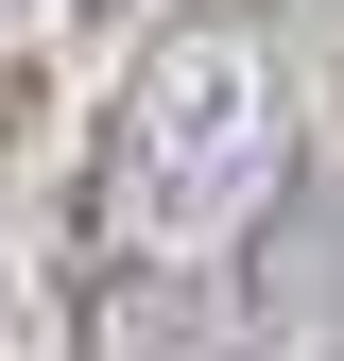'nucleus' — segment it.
<instances>
[{
  "mask_svg": "<svg viewBox=\"0 0 344 361\" xmlns=\"http://www.w3.org/2000/svg\"><path fill=\"white\" fill-rule=\"evenodd\" d=\"M258 155H276V69H258V35L241 18L138 35V69H121V104H104V224L190 241V224H224L258 190Z\"/></svg>",
  "mask_w": 344,
  "mask_h": 361,
  "instance_id": "f257e3e1",
  "label": "nucleus"
},
{
  "mask_svg": "<svg viewBox=\"0 0 344 361\" xmlns=\"http://www.w3.org/2000/svg\"><path fill=\"white\" fill-rule=\"evenodd\" d=\"M86 361H224V344H207L190 276H155V258H138V276H104V293H86Z\"/></svg>",
  "mask_w": 344,
  "mask_h": 361,
  "instance_id": "f03ea898",
  "label": "nucleus"
},
{
  "mask_svg": "<svg viewBox=\"0 0 344 361\" xmlns=\"http://www.w3.org/2000/svg\"><path fill=\"white\" fill-rule=\"evenodd\" d=\"M0 344H18V258H0Z\"/></svg>",
  "mask_w": 344,
  "mask_h": 361,
  "instance_id": "7ed1b4c3",
  "label": "nucleus"
},
{
  "mask_svg": "<svg viewBox=\"0 0 344 361\" xmlns=\"http://www.w3.org/2000/svg\"><path fill=\"white\" fill-rule=\"evenodd\" d=\"M86 18H121V0H86Z\"/></svg>",
  "mask_w": 344,
  "mask_h": 361,
  "instance_id": "20e7f679",
  "label": "nucleus"
}]
</instances>
